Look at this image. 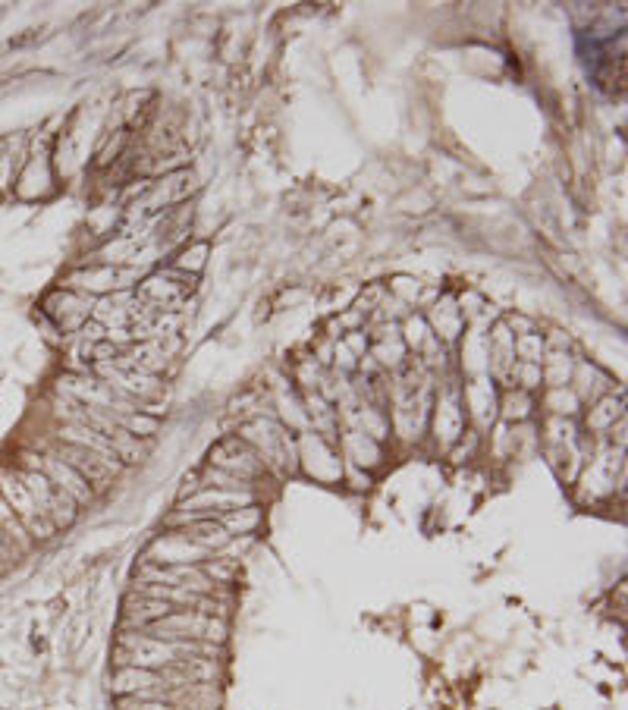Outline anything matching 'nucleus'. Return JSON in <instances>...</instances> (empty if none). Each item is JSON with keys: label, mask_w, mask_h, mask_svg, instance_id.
Returning <instances> with one entry per match:
<instances>
[{"label": "nucleus", "mask_w": 628, "mask_h": 710, "mask_svg": "<svg viewBox=\"0 0 628 710\" xmlns=\"http://www.w3.org/2000/svg\"><path fill=\"white\" fill-rule=\"evenodd\" d=\"M0 497L13 509V516L22 522V528L29 531L32 541H48L54 535V525L38 513V506L29 494V487L22 484L19 469H0Z\"/></svg>", "instance_id": "f257e3e1"}, {"label": "nucleus", "mask_w": 628, "mask_h": 710, "mask_svg": "<svg viewBox=\"0 0 628 710\" xmlns=\"http://www.w3.org/2000/svg\"><path fill=\"white\" fill-rule=\"evenodd\" d=\"M22 484L29 487V494L38 506V513L48 519L54 528H70L79 516V503L73 497H66L60 487H54L48 478L35 469H19Z\"/></svg>", "instance_id": "f03ea898"}, {"label": "nucleus", "mask_w": 628, "mask_h": 710, "mask_svg": "<svg viewBox=\"0 0 628 710\" xmlns=\"http://www.w3.org/2000/svg\"><path fill=\"white\" fill-rule=\"evenodd\" d=\"M136 582H151V585H170V588H186L192 594H214V582L205 575L201 566L183 563V566H167V563H151L145 560L139 569Z\"/></svg>", "instance_id": "7ed1b4c3"}, {"label": "nucleus", "mask_w": 628, "mask_h": 710, "mask_svg": "<svg viewBox=\"0 0 628 710\" xmlns=\"http://www.w3.org/2000/svg\"><path fill=\"white\" fill-rule=\"evenodd\" d=\"M26 459H29V469L41 472L54 487H60L66 497H73L79 506H88V503L95 500L92 484H88L76 469H70V465H66L63 459H57L54 453H48V456H26Z\"/></svg>", "instance_id": "20e7f679"}, {"label": "nucleus", "mask_w": 628, "mask_h": 710, "mask_svg": "<svg viewBox=\"0 0 628 710\" xmlns=\"http://www.w3.org/2000/svg\"><path fill=\"white\" fill-rule=\"evenodd\" d=\"M211 465L220 472H230L242 481H252L258 475H264L267 465L261 462V456L245 443L242 437H233V440H223L220 447L211 450Z\"/></svg>", "instance_id": "39448f33"}, {"label": "nucleus", "mask_w": 628, "mask_h": 710, "mask_svg": "<svg viewBox=\"0 0 628 710\" xmlns=\"http://www.w3.org/2000/svg\"><path fill=\"white\" fill-rule=\"evenodd\" d=\"M57 459H63L70 469H76L88 484H92V491H101V487H107L110 481H114L117 469L110 462H104L101 456L95 453H88L85 447H76V443H60V447L54 450Z\"/></svg>", "instance_id": "423d86ee"}, {"label": "nucleus", "mask_w": 628, "mask_h": 710, "mask_svg": "<svg viewBox=\"0 0 628 710\" xmlns=\"http://www.w3.org/2000/svg\"><path fill=\"white\" fill-rule=\"evenodd\" d=\"M60 443H76V447H85L88 453H95V456H101L104 462H110L117 472L123 469V459H120V453H117L114 443H110L101 431L88 428V425H79V421H73V425H66V428L60 431Z\"/></svg>", "instance_id": "0eeeda50"}, {"label": "nucleus", "mask_w": 628, "mask_h": 710, "mask_svg": "<svg viewBox=\"0 0 628 710\" xmlns=\"http://www.w3.org/2000/svg\"><path fill=\"white\" fill-rule=\"evenodd\" d=\"M179 538H186L189 544H195L198 550H220V547H227L230 544V531L223 528L217 519H195V522H186L183 528L176 531Z\"/></svg>", "instance_id": "6e6552de"}, {"label": "nucleus", "mask_w": 628, "mask_h": 710, "mask_svg": "<svg viewBox=\"0 0 628 710\" xmlns=\"http://www.w3.org/2000/svg\"><path fill=\"white\" fill-rule=\"evenodd\" d=\"M157 685H167L164 673L161 670H142V667H120L117 676H114V692L120 698H129V695H139L145 689H157ZM170 689V685H167Z\"/></svg>", "instance_id": "1a4fd4ad"}, {"label": "nucleus", "mask_w": 628, "mask_h": 710, "mask_svg": "<svg viewBox=\"0 0 628 710\" xmlns=\"http://www.w3.org/2000/svg\"><path fill=\"white\" fill-rule=\"evenodd\" d=\"M616 418H622V399L619 403H616V396L597 399L591 415H588V428L591 431H610V428H616Z\"/></svg>", "instance_id": "9d476101"}, {"label": "nucleus", "mask_w": 628, "mask_h": 710, "mask_svg": "<svg viewBox=\"0 0 628 710\" xmlns=\"http://www.w3.org/2000/svg\"><path fill=\"white\" fill-rule=\"evenodd\" d=\"M462 409L456 399H443V403L437 406V431L443 434L446 443H453L459 434H462Z\"/></svg>", "instance_id": "9b49d317"}, {"label": "nucleus", "mask_w": 628, "mask_h": 710, "mask_svg": "<svg viewBox=\"0 0 628 710\" xmlns=\"http://www.w3.org/2000/svg\"><path fill=\"white\" fill-rule=\"evenodd\" d=\"M217 522H220L223 528H227L230 535H245V531L258 528V522H261V513H258V506H255V503H249V506H239V509H233V513H223Z\"/></svg>", "instance_id": "f8f14e48"}, {"label": "nucleus", "mask_w": 628, "mask_h": 710, "mask_svg": "<svg viewBox=\"0 0 628 710\" xmlns=\"http://www.w3.org/2000/svg\"><path fill=\"white\" fill-rule=\"evenodd\" d=\"M346 443H349V459H355V462H377L380 459V447H377V440L374 437H368V434H362V431H352L349 437H346Z\"/></svg>", "instance_id": "ddd939ff"}, {"label": "nucleus", "mask_w": 628, "mask_h": 710, "mask_svg": "<svg viewBox=\"0 0 628 710\" xmlns=\"http://www.w3.org/2000/svg\"><path fill=\"white\" fill-rule=\"evenodd\" d=\"M528 409H531V399H528L525 390L509 393V396H506V403H503V415H506V418H515V421L528 418Z\"/></svg>", "instance_id": "4468645a"}, {"label": "nucleus", "mask_w": 628, "mask_h": 710, "mask_svg": "<svg viewBox=\"0 0 628 710\" xmlns=\"http://www.w3.org/2000/svg\"><path fill=\"white\" fill-rule=\"evenodd\" d=\"M550 406H556L553 412H559V415H572V412L578 409V396L569 393L566 387H553V393H550Z\"/></svg>", "instance_id": "2eb2a0df"}, {"label": "nucleus", "mask_w": 628, "mask_h": 710, "mask_svg": "<svg viewBox=\"0 0 628 710\" xmlns=\"http://www.w3.org/2000/svg\"><path fill=\"white\" fill-rule=\"evenodd\" d=\"M120 710H179L167 701H148V698H120Z\"/></svg>", "instance_id": "dca6fc26"}, {"label": "nucleus", "mask_w": 628, "mask_h": 710, "mask_svg": "<svg viewBox=\"0 0 628 710\" xmlns=\"http://www.w3.org/2000/svg\"><path fill=\"white\" fill-rule=\"evenodd\" d=\"M19 547L4 535V528H0V572H4V569H10V563H16V557H19Z\"/></svg>", "instance_id": "f3484780"}]
</instances>
